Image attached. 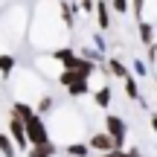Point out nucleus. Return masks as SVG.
<instances>
[{
  "mask_svg": "<svg viewBox=\"0 0 157 157\" xmlns=\"http://www.w3.org/2000/svg\"><path fill=\"white\" fill-rule=\"evenodd\" d=\"M58 84H61L64 90H67V96H73V99H82V96H87L90 93V78L87 76H82L78 70H61V76L56 78Z\"/></svg>",
  "mask_w": 157,
  "mask_h": 157,
  "instance_id": "1",
  "label": "nucleus"
},
{
  "mask_svg": "<svg viewBox=\"0 0 157 157\" xmlns=\"http://www.w3.org/2000/svg\"><path fill=\"white\" fill-rule=\"evenodd\" d=\"M26 140H29V146H44V143H50L52 137H50V122H47L44 117H38L35 113L32 119H26Z\"/></svg>",
  "mask_w": 157,
  "mask_h": 157,
  "instance_id": "2",
  "label": "nucleus"
},
{
  "mask_svg": "<svg viewBox=\"0 0 157 157\" xmlns=\"http://www.w3.org/2000/svg\"><path fill=\"white\" fill-rule=\"evenodd\" d=\"M105 131L113 137L117 148H125V140H128V122H125L119 113H108V117H105Z\"/></svg>",
  "mask_w": 157,
  "mask_h": 157,
  "instance_id": "3",
  "label": "nucleus"
},
{
  "mask_svg": "<svg viewBox=\"0 0 157 157\" xmlns=\"http://www.w3.org/2000/svg\"><path fill=\"white\" fill-rule=\"evenodd\" d=\"M6 134L12 137V143L17 146V151H23V154H26L29 148H32V146H29V140H26V125H23L17 117H12V113H9V125H6Z\"/></svg>",
  "mask_w": 157,
  "mask_h": 157,
  "instance_id": "4",
  "label": "nucleus"
},
{
  "mask_svg": "<svg viewBox=\"0 0 157 157\" xmlns=\"http://www.w3.org/2000/svg\"><path fill=\"white\" fill-rule=\"evenodd\" d=\"M87 146H90L93 154H108V151L117 148V143H113V137L108 134V131H93V134L87 137Z\"/></svg>",
  "mask_w": 157,
  "mask_h": 157,
  "instance_id": "5",
  "label": "nucleus"
},
{
  "mask_svg": "<svg viewBox=\"0 0 157 157\" xmlns=\"http://www.w3.org/2000/svg\"><path fill=\"white\" fill-rule=\"evenodd\" d=\"M35 73L38 76H44V78H58L61 76V64L56 61V56H38L35 58Z\"/></svg>",
  "mask_w": 157,
  "mask_h": 157,
  "instance_id": "6",
  "label": "nucleus"
},
{
  "mask_svg": "<svg viewBox=\"0 0 157 157\" xmlns=\"http://www.w3.org/2000/svg\"><path fill=\"white\" fill-rule=\"evenodd\" d=\"M102 70H105L111 78H119V82H125V78L131 76V67H125L119 58H105V64H102Z\"/></svg>",
  "mask_w": 157,
  "mask_h": 157,
  "instance_id": "7",
  "label": "nucleus"
},
{
  "mask_svg": "<svg viewBox=\"0 0 157 157\" xmlns=\"http://www.w3.org/2000/svg\"><path fill=\"white\" fill-rule=\"evenodd\" d=\"M96 26L102 29V32H108V29H111V3H108V0H96Z\"/></svg>",
  "mask_w": 157,
  "mask_h": 157,
  "instance_id": "8",
  "label": "nucleus"
},
{
  "mask_svg": "<svg viewBox=\"0 0 157 157\" xmlns=\"http://www.w3.org/2000/svg\"><path fill=\"white\" fill-rule=\"evenodd\" d=\"M111 99H113V84H99V87L93 90V105L102 108V111L111 108Z\"/></svg>",
  "mask_w": 157,
  "mask_h": 157,
  "instance_id": "9",
  "label": "nucleus"
},
{
  "mask_svg": "<svg viewBox=\"0 0 157 157\" xmlns=\"http://www.w3.org/2000/svg\"><path fill=\"white\" fill-rule=\"evenodd\" d=\"M12 117H17V119H21V122H26V119H32L35 117V105H32V102H21V99H15V102H12Z\"/></svg>",
  "mask_w": 157,
  "mask_h": 157,
  "instance_id": "10",
  "label": "nucleus"
},
{
  "mask_svg": "<svg viewBox=\"0 0 157 157\" xmlns=\"http://www.w3.org/2000/svg\"><path fill=\"white\" fill-rule=\"evenodd\" d=\"M122 90H125V96H128L131 102H140V105H146V99H143V93H140V78L128 76V78L122 82Z\"/></svg>",
  "mask_w": 157,
  "mask_h": 157,
  "instance_id": "11",
  "label": "nucleus"
},
{
  "mask_svg": "<svg viewBox=\"0 0 157 157\" xmlns=\"http://www.w3.org/2000/svg\"><path fill=\"white\" fill-rule=\"evenodd\" d=\"M52 111H56V96L52 93H44V96L35 99V113H38V117H47V113H52Z\"/></svg>",
  "mask_w": 157,
  "mask_h": 157,
  "instance_id": "12",
  "label": "nucleus"
},
{
  "mask_svg": "<svg viewBox=\"0 0 157 157\" xmlns=\"http://www.w3.org/2000/svg\"><path fill=\"white\" fill-rule=\"evenodd\" d=\"M137 35H140V44H146V47L157 44V41H154V23L151 21H140V23H137Z\"/></svg>",
  "mask_w": 157,
  "mask_h": 157,
  "instance_id": "13",
  "label": "nucleus"
},
{
  "mask_svg": "<svg viewBox=\"0 0 157 157\" xmlns=\"http://www.w3.org/2000/svg\"><path fill=\"white\" fill-rule=\"evenodd\" d=\"M61 154H70V157H93V151H90L87 143H67V146L61 148Z\"/></svg>",
  "mask_w": 157,
  "mask_h": 157,
  "instance_id": "14",
  "label": "nucleus"
},
{
  "mask_svg": "<svg viewBox=\"0 0 157 157\" xmlns=\"http://www.w3.org/2000/svg\"><path fill=\"white\" fill-rule=\"evenodd\" d=\"M58 154V146H56V143H44V146H32V148H29V151H26V157H56Z\"/></svg>",
  "mask_w": 157,
  "mask_h": 157,
  "instance_id": "15",
  "label": "nucleus"
},
{
  "mask_svg": "<svg viewBox=\"0 0 157 157\" xmlns=\"http://www.w3.org/2000/svg\"><path fill=\"white\" fill-rule=\"evenodd\" d=\"M0 154L3 157H17V146L12 143L9 134H3V131H0Z\"/></svg>",
  "mask_w": 157,
  "mask_h": 157,
  "instance_id": "16",
  "label": "nucleus"
},
{
  "mask_svg": "<svg viewBox=\"0 0 157 157\" xmlns=\"http://www.w3.org/2000/svg\"><path fill=\"white\" fill-rule=\"evenodd\" d=\"M131 76L134 78H146L148 76V67L143 64V58H134V61H131Z\"/></svg>",
  "mask_w": 157,
  "mask_h": 157,
  "instance_id": "17",
  "label": "nucleus"
},
{
  "mask_svg": "<svg viewBox=\"0 0 157 157\" xmlns=\"http://www.w3.org/2000/svg\"><path fill=\"white\" fill-rule=\"evenodd\" d=\"M108 3H111V9L117 15H128L131 12V0H108Z\"/></svg>",
  "mask_w": 157,
  "mask_h": 157,
  "instance_id": "18",
  "label": "nucleus"
},
{
  "mask_svg": "<svg viewBox=\"0 0 157 157\" xmlns=\"http://www.w3.org/2000/svg\"><path fill=\"white\" fill-rule=\"evenodd\" d=\"M93 47H96L99 52H105V50H108V44H105V35H102V32H96V35H93Z\"/></svg>",
  "mask_w": 157,
  "mask_h": 157,
  "instance_id": "19",
  "label": "nucleus"
},
{
  "mask_svg": "<svg viewBox=\"0 0 157 157\" xmlns=\"http://www.w3.org/2000/svg\"><path fill=\"white\" fill-rule=\"evenodd\" d=\"M99 157H131V154H128V148H113V151H108V154H99Z\"/></svg>",
  "mask_w": 157,
  "mask_h": 157,
  "instance_id": "20",
  "label": "nucleus"
},
{
  "mask_svg": "<svg viewBox=\"0 0 157 157\" xmlns=\"http://www.w3.org/2000/svg\"><path fill=\"white\" fill-rule=\"evenodd\" d=\"M148 122H151V131H154V134H157V111L151 113V117H148Z\"/></svg>",
  "mask_w": 157,
  "mask_h": 157,
  "instance_id": "21",
  "label": "nucleus"
},
{
  "mask_svg": "<svg viewBox=\"0 0 157 157\" xmlns=\"http://www.w3.org/2000/svg\"><path fill=\"white\" fill-rule=\"evenodd\" d=\"M154 90H157V82H154Z\"/></svg>",
  "mask_w": 157,
  "mask_h": 157,
  "instance_id": "22",
  "label": "nucleus"
},
{
  "mask_svg": "<svg viewBox=\"0 0 157 157\" xmlns=\"http://www.w3.org/2000/svg\"><path fill=\"white\" fill-rule=\"evenodd\" d=\"M64 157H70V154H64Z\"/></svg>",
  "mask_w": 157,
  "mask_h": 157,
  "instance_id": "23",
  "label": "nucleus"
}]
</instances>
